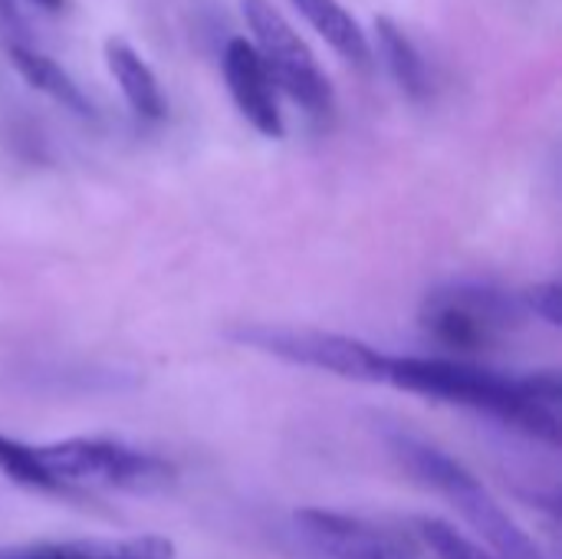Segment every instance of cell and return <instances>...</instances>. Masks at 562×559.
I'll return each instance as SVG.
<instances>
[{
	"label": "cell",
	"mask_w": 562,
	"mask_h": 559,
	"mask_svg": "<svg viewBox=\"0 0 562 559\" xmlns=\"http://www.w3.org/2000/svg\"><path fill=\"white\" fill-rule=\"evenodd\" d=\"M240 10H244L247 26L257 40L254 49L260 53L273 86L283 89L310 115L329 119L333 82L323 72L313 49L303 43V36L290 26V20L280 10H273L270 0H240Z\"/></svg>",
	"instance_id": "cell-5"
},
{
	"label": "cell",
	"mask_w": 562,
	"mask_h": 559,
	"mask_svg": "<svg viewBox=\"0 0 562 559\" xmlns=\"http://www.w3.org/2000/svg\"><path fill=\"white\" fill-rule=\"evenodd\" d=\"M0 559H175L165 537H89L0 547Z\"/></svg>",
	"instance_id": "cell-8"
},
{
	"label": "cell",
	"mask_w": 562,
	"mask_h": 559,
	"mask_svg": "<svg viewBox=\"0 0 562 559\" xmlns=\"http://www.w3.org/2000/svg\"><path fill=\"white\" fill-rule=\"evenodd\" d=\"M33 458L49 491L105 488L151 494L175 481V468L165 458L109 438H66L53 445H33Z\"/></svg>",
	"instance_id": "cell-3"
},
{
	"label": "cell",
	"mask_w": 562,
	"mask_h": 559,
	"mask_svg": "<svg viewBox=\"0 0 562 559\" xmlns=\"http://www.w3.org/2000/svg\"><path fill=\"white\" fill-rule=\"evenodd\" d=\"M240 346L270 353L283 362L333 372L342 379L356 382H382L385 379V353L372 349L362 339L339 336V333H323V329H306V326H240L231 333Z\"/></svg>",
	"instance_id": "cell-6"
},
{
	"label": "cell",
	"mask_w": 562,
	"mask_h": 559,
	"mask_svg": "<svg viewBox=\"0 0 562 559\" xmlns=\"http://www.w3.org/2000/svg\"><path fill=\"white\" fill-rule=\"evenodd\" d=\"M221 66H224V82H227V92H231L237 112L260 135L283 138V112H280L277 86H273L260 53L254 49V43H247L244 36H231L224 43Z\"/></svg>",
	"instance_id": "cell-7"
},
{
	"label": "cell",
	"mask_w": 562,
	"mask_h": 559,
	"mask_svg": "<svg viewBox=\"0 0 562 559\" xmlns=\"http://www.w3.org/2000/svg\"><path fill=\"white\" fill-rule=\"evenodd\" d=\"M379 559H402V554H385V557H379Z\"/></svg>",
	"instance_id": "cell-17"
},
{
	"label": "cell",
	"mask_w": 562,
	"mask_h": 559,
	"mask_svg": "<svg viewBox=\"0 0 562 559\" xmlns=\"http://www.w3.org/2000/svg\"><path fill=\"white\" fill-rule=\"evenodd\" d=\"M382 382L435 402L484 412L530 438H540L553 448L560 445L562 382L557 369L507 376L497 369H481L451 359L389 356Z\"/></svg>",
	"instance_id": "cell-1"
},
{
	"label": "cell",
	"mask_w": 562,
	"mask_h": 559,
	"mask_svg": "<svg viewBox=\"0 0 562 559\" xmlns=\"http://www.w3.org/2000/svg\"><path fill=\"white\" fill-rule=\"evenodd\" d=\"M30 3L43 7V10H53V13H59V10H66V7H69V0H30Z\"/></svg>",
	"instance_id": "cell-16"
},
{
	"label": "cell",
	"mask_w": 562,
	"mask_h": 559,
	"mask_svg": "<svg viewBox=\"0 0 562 559\" xmlns=\"http://www.w3.org/2000/svg\"><path fill=\"white\" fill-rule=\"evenodd\" d=\"M102 53H105V66H109L112 79L119 82L132 112L142 122H161L168 115V102H165V92H161L155 72L148 69V63L125 40H109Z\"/></svg>",
	"instance_id": "cell-11"
},
{
	"label": "cell",
	"mask_w": 562,
	"mask_h": 559,
	"mask_svg": "<svg viewBox=\"0 0 562 559\" xmlns=\"http://www.w3.org/2000/svg\"><path fill=\"white\" fill-rule=\"evenodd\" d=\"M375 46H379V56H382L389 76L395 79V86L412 102H428L435 92L431 66L422 56V49L408 40V33L398 23H392L389 16H379L375 20Z\"/></svg>",
	"instance_id": "cell-13"
},
{
	"label": "cell",
	"mask_w": 562,
	"mask_h": 559,
	"mask_svg": "<svg viewBox=\"0 0 562 559\" xmlns=\"http://www.w3.org/2000/svg\"><path fill=\"white\" fill-rule=\"evenodd\" d=\"M7 56H10L13 69L20 72V79H23L30 89L49 96V99L59 102L63 109L76 112L79 119H95V105L89 102V96L79 89V82H76L53 56H46L43 49L26 46V43H20V40H7Z\"/></svg>",
	"instance_id": "cell-10"
},
{
	"label": "cell",
	"mask_w": 562,
	"mask_h": 559,
	"mask_svg": "<svg viewBox=\"0 0 562 559\" xmlns=\"http://www.w3.org/2000/svg\"><path fill=\"white\" fill-rule=\"evenodd\" d=\"M422 540L428 544V550L438 559H501L487 554L484 547H477L474 540H468L464 534H458L451 524L438 521V517H418L415 521Z\"/></svg>",
	"instance_id": "cell-14"
},
{
	"label": "cell",
	"mask_w": 562,
	"mask_h": 559,
	"mask_svg": "<svg viewBox=\"0 0 562 559\" xmlns=\"http://www.w3.org/2000/svg\"><path fill=\"white\" fill-rule=\"evenodd\" d=\"M520 303H524V310H527V316L533 313V316H540L543 323H550V326H562V290L560 283H537V287H530V290H524L520 293Z\"/></svg>",
	"instance_id": "cell-15"
},
{
	"label": "cell",
	"mask_w": 562,
	"mask_h": 559,
	"mask_svg": "<svg viewBox=\"0 0 562 559\" xmlns=\"http://www.w3.org/2000/svg\"><path fill=\"white\" fill-rule=\"evenodd\" d=\"M527 320L520 293H504L484 283H451L428 293L422 306L425 333L454 353L494 349Z\"/></svg>",
	"instance_id": "cell-4"
},
{
	"label": "cell",
	"mask_w": 562,
	"mask_h": 559,
	"mask_svg": "<svg viewBox=\"0 0 562 559\" xmlns=\"http://www.w3.org/2000/svg\"><path fill=\"white\" fill-rule=\"evenodd\" d=\"M296 524L306 530V537L326 550L333 559H379L385 554H398L395 540L385 537L382 530L346 517L333 511H300Z\"/></svg>",
	"instance_id": "cell-9"
},
{
	"label": "cell",
	"mask_w": 562,
	"mask_h": 559,
	"mask_svg": "<svg viewBox=\"0 0 562 559\" xmlns=\"http://www.w3.org/2000/svg\"><path fill=\"white\" fill-rule=\"evenodd\" d=\"M300 16L326 40V46L342 56L356 69L372 66V43L366 30L356 23V16L339 3V0H290Z\"/></svg>",
	"instance_id": "cell-12"
},
{
	"label": "cell",
	"mask_w": 562,
	"mask_h": 559,
	"mask_svg": "<svg viewBox=\"0 0 562 559\" xmlns=\"http://www.w3.org/2000/svg\"><path fill=\"white\" fill-rule=\"evenodd\" d=\"M392 455L398 465L428 491L441 494L494 550L501 559H543L540 547L504 514V507L491 497V491L474 478L461 461L445 455L435 445H425L408 435L392 438Z\"/></svg>",
	"instance_id": "cell-2"
}]
</instances>
